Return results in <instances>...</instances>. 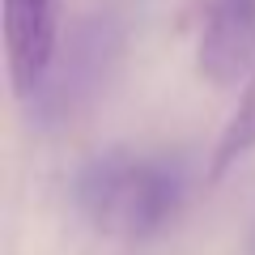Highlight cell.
<instances>
[{
  "mask_svg": "<svg viewBox=\"0 0 255 255\" xmlns=\"http://www.w3.org/2000/svg\"><path fill=\"white\" fill-rule=\"evenodd\" d=\"M196 68L213 85L255 73V0H196Z\"/></svg>",
  "mask_w": 255,
  "mask_h": 255,
  "instance_id": "obj_4",
  "label": "cell"
},
{
  "mask_svg": "<svg viewBox=\"0 0 255 255\" xmlns=\"http://www.w3.org/2000/svg\"><path fill=\"white\" fill-rule=\"evenodd\" d=\"M247 255H255V226H251V234H247Z\"/></svg>",
  "mask_w": 255,
  "mask_h": 255,
  "instance_id": "obj_6",
  "label": "cell"
},
{
  "mask_svg": "<svg viewBox=\"0 0 255 255\" xmlns=\"http://www.w3.org/2000/svg\"><path fill=\"white\" fill-rule=\"evenodd\" d=\"M187 162L179 153H94L73 179V200L98 234L149 243L174 226L187 200Z\"/></svg>",
  "mask_w": 255,
  "mask_h": 255,
  "instance_id": "obj_1",
  "label": "cell"
},
{
  "mask_svg": "<svg viewBox=\"0 0 255 255\" xmlns=\"http://www.w3.org/2000/svg\"><path fill=\"white\" fill-rule=\"evenodd\" d=\"M247 153H255V73L247 77L243 94H238V107L234 115L226 119L217 145H213V157H209V183H221Z\"/></svg>",
  "mask_w": 255,
  "mask_h": 255,
  "instance_id": "obj_5",
  "label": "cell"
},
{
  "mask_svg": "<svg viewBox=\"0 0 255 255\" xmlns=\"http://www.w3.org/2000/svg\"><path fill=\"white\" fill-rule=\"evenodd\" d=\"M124 43L128 34L119 17H111V13H90L77 21L60 38V51H55L43 85L26 98L34 128L55 132V128L77 124L107 94L119 60H124Z\"/></svg>",
  "mask_w": 255,
  "mask_h": 255,
  "instance_id": "obj_2",
  "label": "cell"
},
{
  "mask_svg": "<svg viewBox=\"0 0 255 255\" xmlns=\"http://www.w3.org/2000/svg\"><path fill=\"white\" fill-rule=\"evenodd\" d=\"M64 38V0H4V64L13 98L26 102L43 85Z\"/></svg>",
  "mask_w": 255,
  "mask_h": 255,
  "instance_id": "obj_3",
  "label": "cell"
}]
</instances>
